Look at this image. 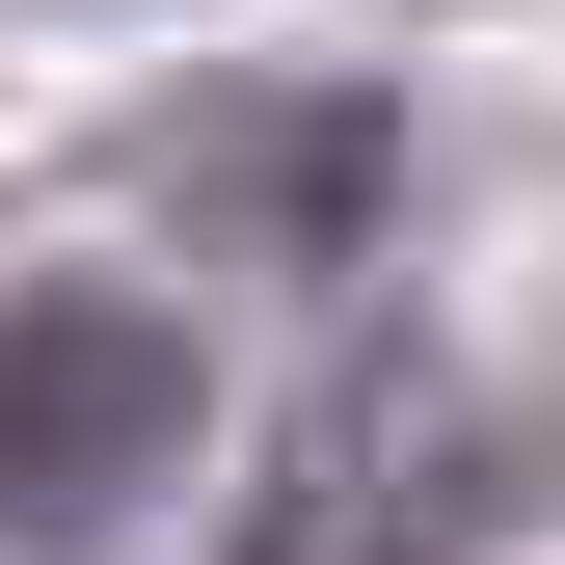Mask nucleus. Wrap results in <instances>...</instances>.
<instances>
[{
	"label": "nucleus",
	"mask_w": 565,
	"mask_h": 565,
	"mask_svg": "<svg viewBox=\"0 0 565 565\" xmlns=\"http://www.w3.org/2000/svg\"><path fill=\"white\" fill-rule=\"evenodd\" d=\"M484 512H512V404L458 350H350L243 484V565H458Z\"/></svg>",
	"instance_id": "obj_1"
},
{
	"label": "nucleus",
	"mask_w": 565,
	"mask_h": 565,
	"mask_svg": "<svg viewBox=\"0 0 565 565\" xmlns=\"http://www.w3.org/2000/svg\"><path fill=\"white\" fill-rule=\"evenodd\" d=\"M189 484V323L162 297H0V539L82 565Z\"/></svg>",
	"instance_id": "obj_2"
}]
</instances>
